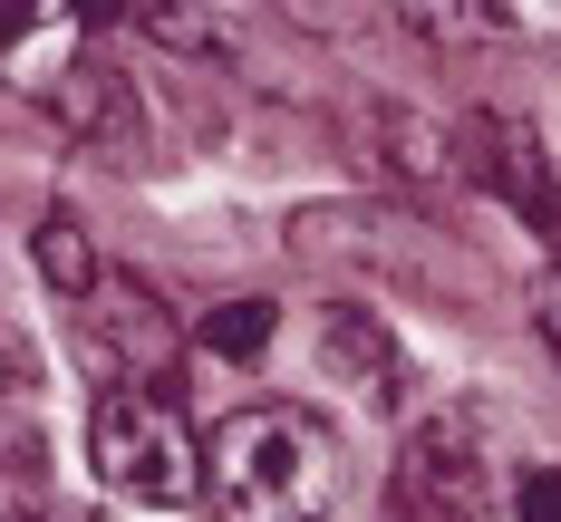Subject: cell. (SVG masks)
<instances>
[{"label": "cell", "mask_w": 561, "mask_h": 522, "mask_svg": "<svg viewBox=\"0 0 561 522\" xmlns=\"http://www.w3.org/2000/svg\"><path fill=\"white\" fill-rule=\"evenodd\" d=\"M494 494V445H484V406H446L407 436L397 455L388 522H474Z\"/></svg>", "instance_id": "obj_3"}, {"label": "cell", "mask_w": 561, "mask_h": 522, "mask_svg": "<svg viewBox=\"0 0 561 522\" xmlns=\"http://www.w3.org/2000/svg\"><path fill=\"white\" fill-rule=\"evenodd\" d=\"M465 184L504 194L542 242H561V165H552L542 126H533L523 107H484L474 126H465Z\"/></svg>", "instance_id": "obj_5"}, {"label": "cell", "mask_w": 561, "mask_h": 522, "mask_svg": "<svg viewBox=\"0 0 561 522\" xmlns=\"http://www.w3.org/2000/svg\"><path fill=\"white\" fill-rule=\"evenodd\" d=\"M513 522H561V464H523L513 474Z\"/></svg>", "instance_id": "obj_10"}, {"label": "cell", "mask_w": 561, "mask_h": 522, "mask_svg": "<svg viewBox=\"0 0 561 522\" xmlns=\"http://www.w3.org/2000/svg\"><path fill=\"white\" fill-rule=\"evenodd\" d=\"M194 339L214 348V358H232V368H242V358H262V348H272V300H224V310H204V320H194Z\"/></svg>", "instance_id": "obj_9"}, {"label": "cell", "mask_w": 561, "mask_h": 522, "mask_svg": "<svg viewBox=\"0 0 561 522\" xmlns=\"http://www.w3.org/2000/svg\"><path fill=\"white\" fill-rule=\"evenodd\" d=\"M533 320H542V339H552V358H561V271H542V290H533Z\"/></svg>", "instance_id": "obj_11"}, {"label": "cell", "mask_w": 561, "mask_h": 522, "mask_svg": "<svg viewBox=\"0 0 561 522\" xmlns=\"http://www.w3.org/2000/svg\"><path fill=\"white\" fill-rule=\"evenodd\" d=\"M320 368H330V387L358 406V416H407V406H416L407 348H397L388 320L358 310V300H330V310H320Z\"/></svg>", "instance_id": "obj_6"}, {"label": "cell", "mask_w": 561, "mask_h": 522, "mask_svg": "<svg viewBox=\"0 0 561 522\" xmlns=\"http://www.w3.org/2000/svg\"><path fill=\"white\" fill-rule=\"evenodd\" d=\"M204 503L224 522H330L339 436L310 406H232L204 436Z\"/></svg>", "instance_id": "obj_1"}, {"label": "cell", "mask_w": 561, "mask_h": 522, "mask_svg": "<svg viewBox=\"0 0 561 522\" xmlns=\"http://www.w3.org/2000/svg\"><path fill=\"white\" fill-rule=\"evenodd\" d=\"M88 464L116 494H136V503H194L204 494V445L184 436V416L165 397H136V387H98V406H88Z\"/></svg>", "instance_id": "obj_2"}, {"label": "cell", "mask_w": 561, "mask_h": 522, "mask_svg": "<svg viewBox=\"0 0 561 522\" xmlns=\"http://www.w3.org/2000/svg\"><path fill=\"white\" fill-rule=\"evenodd\" d=\"M78 339H88V368H98V387H136V397H156L174 378V358H184V329L165 320V300L146 281H98L88 300V320H78Z\"/></svg>", "instance_id": "obj_4"}, {"label": "cell", "mask_w": 561, "mask_h": 522, "mask_svg": "<svg viewBox=\"0 0 561 522\" xmlns=\"http://www.w3.org/2000/svg\"><path fill=\"white\" fill-rule=\"evenodd\" d=\"M39 107H49L68 136H88V146H136V88H126L116 58L68 49L49 78H39Z\"/></svg>", "instance_id": "obj_7"}, {"label": "cell", "mask_w": 561, "mask_h": 522, "mask_svg": "<svg viewBox=\"0 0 561 522\" xmlns=\"http://www.w3.org/2000/svg\"><path fill=\"white\" fill-rule=\"evenodd\" d=\"M0 522H49V513H39V503H30L20 484H0Z\"/></svg>", "instance_id": "obj_12"}, {"label": "cell", "mask_w": 561, "mask_h": 522, "mask_svg": "<svg viewBox=\"0 0 561 522\" xmlns=\"http://www.w3.org/2000/svg\"><path fill=\"white\" fill-rule=\"evenodd\" d=\"M30 252H39V281H49L58 300H78V310L98 300V281H107V271H98V242H88V223H78V213H39Z\"/></svg>", "instance_id": "obj_8"}]
</instances>
